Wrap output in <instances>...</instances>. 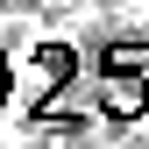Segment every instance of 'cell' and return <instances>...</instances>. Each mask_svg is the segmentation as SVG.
I'll return each mask as SVG.
<instances>
[{
    "label": "cell",
    "instance_id": "6da1fadb",
    "mask_svg": "<svg viewBox=\"0 0 149 149\" xmlns=\"http://www.w3.org/2000/svg\"><path fill=\"white\" fill-rule=\"evenodd\" d=\"M0 100H7V50H0Z\"/></svg>",
    "mask_w": 149,
    "mask_h": 149
}]
</instances>
